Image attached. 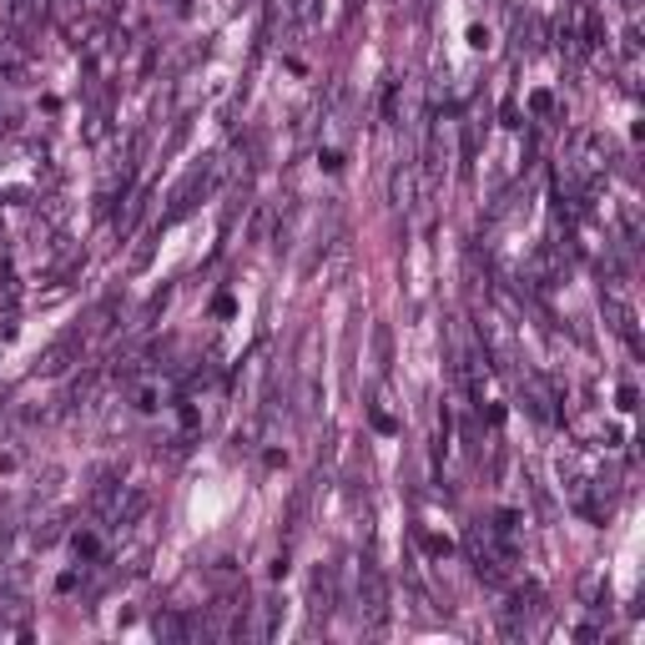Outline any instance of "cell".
<instances>
[{
	"label": "cell",
	"instance_id": "obj_1",
	"mask_svg": "<svg viewBox=\"0 0 645 645\" xmlns=\"http://www.w3.org/2000/svg\"><path fill=\"white\" fill-rule=\"evenodd\" d=\"M71 349H77V343H56V349L51 353H46V359L41 363H36V373H61V369H67V359H71Z\"/></svg>",
	"mask_w": 645,
	"mask_h": 645
},
{
	"label": "cell",
	"instance_id": "obj_2",
	"mask_svg": "<svg viewBox=\"0 0 645 645\" xmlns=\"http://www.w3.org/2000/svg\"><path fill=\"white\" fill-rule=\"evenodd\" d=\"M283 16L293 26H308V21H313V0H283Z\"/></svg>",
	"mask_w": 645,
	"mask_h": 645
}]
</instances>
